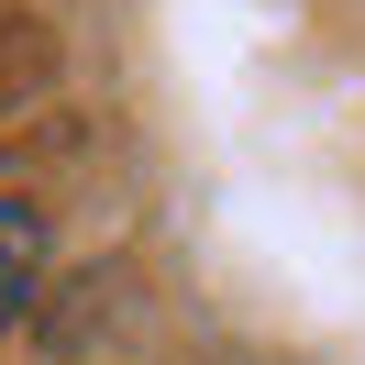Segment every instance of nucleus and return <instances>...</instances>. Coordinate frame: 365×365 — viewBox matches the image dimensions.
Here are the masks:
<instances>
[{
	"mask_svg": "<svg viewBox=\"0 0 365 365\" xmlns=\"http://www.w3.org/2000/svg\"><path fill=\"white\" fill-rule=\"evenodd\" d=\"M34 288H45V210H34V200H11V188H0V321L23 310Z\"/></svg>",
	"mask_w": 365,
	"mask_h": 365,
	"instance_id": "f257e3e1",
	"label": "nucleus"
}]
</instances>
